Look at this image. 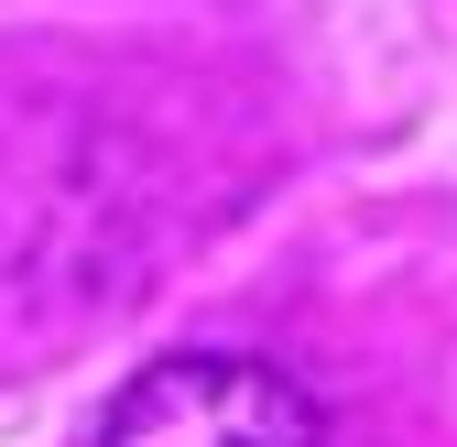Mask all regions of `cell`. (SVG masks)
<instances>
[{
  "instance_id": "1",
  "label": "cell",
  "mask_w": 457,
  "mask_h": 447,
  "mask_svg": "<svg viewBox=\"0 0 457 447\" xmlns=\"http://www.w3.org/2000/svg\"><path fill=\"white\" fill-rule=\"evenodd\" d=\"M98 447H327V415L251 350H175L109 393Z\"/></svg>"
}]
</instances>
